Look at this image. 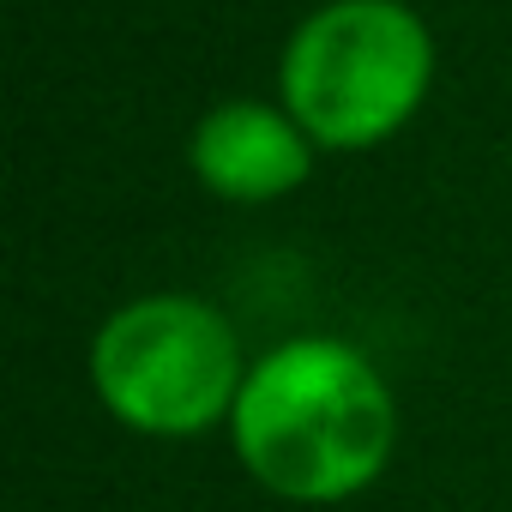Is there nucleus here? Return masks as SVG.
Listing matches in <instances>:
<instances>
[{"mask_svg":"<svg viewBox=\"0 0 512 512\" xmlns=\"http://www.w3.org/2000/svg\"><path fill=\"white\" fill-rule=\"evenodd\" d=\"M398 416L386 380L332 338H296L247 374L235 398V452L284 500H344L392 452Z\"/></svg>","mask_w":512,"mask_h":512,"instance_id":"nucleus-1","label":"nucleus"},{"mask_svg":"<svg viewBox=\"0 0 512 512\" xmlns=\"http://www.w3.org/2000/svg\"><path fill=\"white\" fill-rule=\"evenodd\" d=\"M428 79V31L398 0H332L284 49V91L302 127L332 145L392 133Z\"/></svg>","mask_w":512,"mask_h":512,"instance_id":"nucleus-2","label":"nucleus"},{"mask_svg":"<svg viewBox=\"0 0 512 512\" xmlns=\"http://www.w3.org/2000/svg\"><path fill=\"white\" fill-rule=\"evenodd\" d=\"M103 404L145 434L211 428L241 398L235 332L193 296H151L121 308L91 350Z\"/></svg>","mask_w":512,"mask_h":512,"instance_id":"nucleus-3","label":"nucleus"},{"mask_svg":"<svg viewBox=\"0 0 512 512\" xmlns=\"http://www.w3.org/2000/svg\"><path fill=\"white\" fill-rule=\"evenodd\" d=\"M193 169L229 199H266L308 175V145L266 103H223L193 133Z\"/></svg>","mask_w":512,"mask_h":512,"instance_id":"nucleus-4","label":"nucleus"}]
</instances>
